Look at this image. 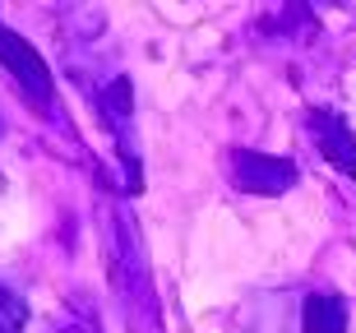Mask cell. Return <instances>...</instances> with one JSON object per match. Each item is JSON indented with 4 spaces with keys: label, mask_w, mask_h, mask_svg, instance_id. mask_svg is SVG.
Returning <instances> with one entry per match:
<instances>
[{
    "label": "cell",
    "mask_w": 356,
    "mask_h": 333,
    "mask_svg": "<svg viewBox=\"0 0 356 333\" xmlns=\"http://www.w3.org/2000/svg\"><path fill=\"white\" fill-rule=\"evenodd\" d=\"M232 176H236L241 190H254V195H277V190L291 186V162L282 158H264V153H232Z\"/></svg>",
    "instance_id": "obj_1"
},
{
    "label": "cell",
    "mask_w": 356,
    "mask_h": 333,
    "mask_svg": "<svg viewBox=\"0 0 356 333\" xmlns=\"http://www.w3.org/2000/svg\"><path fill=\"white\" fill-rule=\"evenodd\" d=\"M305 333H347V301L333 292H315L301 310Z\"/></svg>",
    "instance_id": "obj_4"
},
{
    "label": "cell",
    "mask_w": 356,
    "mask_h": 333,
    "mask_svg": "<svg viewBox=\"0 0 356 333\" xmlns=\"http://www.w3.org/2000/svg\"><path fill=\"white\" fill-rule=\"evenodd\" d=\"M310 130H315L319 148L333 167H343L347 176H356V139L347 130V120L338 111H310Z\"/></svg>",
    "instance_id": "obj_3"
},
{
    "label": "cell",
    "mask_w": 356,
    "mask_h": 333,
    "mask_svg": "<svg viewBox=\"0 0 356 333\" xmlns=\"http://www.w3.org/2000/svg\"><path fill=\"white\" fill-rule=\"evenodd\" d=\"M0 60L14 70V79L24 83L33 97H47V93H51V74H47V65H42V56L33 51L19 33H10V28H0Z\"/></svg>",
    "instance_id": "obj_2"
}]
</instances>
